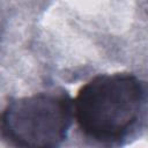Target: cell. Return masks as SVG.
I'll use <instances>...</instances> for the list:
<instances>
[{
    "instance_id": "6da1fadb",
    "label": "cell",
    "mask_w": 148,
    "mask_h": 148,
    "mask_svg": "<svg viewBox=\"0 0 148 148\" xmlns=\"http://www.w3.org/2000/svg\"><path fill=\"white\" fill-rule=\"evenodd\" d=\"M74 118L82 134L120 145L138 127L148 105V84L132 73L98 74L77 91Z\"/></svg>"
},
{
    "instance_id": "7a4b0ae2",
    "label": "cell",
    "mask_w": 148,
    "mask_h": 148,
    "mask_svg": "<svg viewBox=\"0 0 148 148\" xmlns=\"http://www.w3.org/2000/svg\"><path fill=\"white\" fill-rule=\"evenodd\" d=\"M73 119L74 104L66 91L12 98L1 113V136L16 147H58L66 140Z\"/></svg>"
}]
</instances>
